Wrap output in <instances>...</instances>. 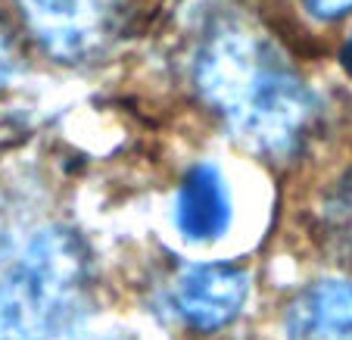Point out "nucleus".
<instances>
[{
	"mask_svg": "<svg viewBox=\"0 0 352 340\" xmlns=\"http://www.w3.org/2000/svg\"><path fill=\"white\" fill-rule=\"evenodd\" d=\"M193 81L228 128L268 160L290 156L318 109L312 87L287 56L262 32L237 19L209 28L197 50Z\"/></svg>",
	"mask_w": 352,
	"mask_h": 340,
	"instance_id": "1",
	"label": "nucleus"
},
{
	"mask_svg": "<svg viewBox=\"0 0 352 340\" xmlns=\"http://www.w3.org/2000/svg\"><path fill=\"white\" fill-rule=\"evenodd\" d=\"M91 297L94 266L81 234L41 228L0 281V337L66 340L87 319Z\"/></svg>",
	"mask_w": 352,
	"mask_h": 340,
	"instance_id": "2",
	"label": "nucleus"
},
{
	"mask_svg": "<svg viewBox=\"0 0 352 340\" xmlns=\"http://www.w3.org/2000/svg\"><path fill=\"white\" fill-rule=\"evenodd\" d=\"M28 32L63 63L103 54L119 28V0H16Z\"/></svg>",
	"mask_w": 352,
	"mask_h": 340,
	"instance_id": "3",
	"label": "nucleus"
},
{
	"mask_svg": "<svg viewBox=\"0 0 352 340\" xmlns=\"http://www.w3.org/2000/svg\"><path fill=\"white\" fill-rule=\"evenodd\" d=\"M250 294L243 268L228 262H193L175 278L172 300L178 315L197 331H219L240 315Z\"/></svg>",
	"mask_w": 352,
	"mask_h": 340,
	"instance_id": "4",
	"label": "nucleus"
},
{
	"mask_svg": "<svg viewBox=\"0 0 352 340\" xmlns=\"http://www.w3.org/2000/svg\"><path fill=\"white\" fill-rule=\"evenodd\" d=\"M175 219L187 240L209 244L231 225V191L212 162H199L184 175L178 187Z\"/></svg>",
	"mask_w": 352,
	"mask_h": 340,
	"instance_id": "5",
	"label": "nucleus"
},
{
	"mask_svg": "<svg viewBox=\"0 0 352 340\" xmlns=\"http://www.w3.org/2000/svg\"><path fill=\"white\" fill-rule=\"evenodd\" d=\"M287 340H352V281L327 278L299 290L287 309Z\"/></svg>",
	"mask_w": 352,
	"mask_h": 340,
	"instance_id": "6",
	"label": "nucleus"
},
{
	"mask_svg": "<svg viewBox=\"0 0 352 340\" xmlns=\"http://www.w3.org/2000/svg\"><path fill=\"white\" fill-rule=\"evenodd\" d=\"M331 219H333V228H337L340 240L346 244V250H349V256H352V175L337 187V193H333Z\"/></svg>",
	"mask_w": 352,
	"mask_h": 340,
	"instance_id": "7",
	"label": "nucleus"
},
{
	"mask_svg": "<svg viewBox=\"0 0 352 340\" xmlns=\"http://www.w3.org/2000/svg\"><path fill=\"white\" fill-rule=\"evenodd\" d=\"M306 10L321 22H333L352 10V0H306Z\"/></svg>",
	"mask_w": 352,
	"mask_h": 340,
	"instance_id": "8",
	"label": "nucleus"
},
{
	"mask_svg": "<svg viewBox=\"0 0 352 340\" xmlns=\"http://www.w3.org/2000/svg\"><path fill=\"white\" fill-rule=\"evenodd\" d=\"M13 69H16V50H13V41H10L7 28L0 25V85H3V81H10Z\"/></svg>",
	"mask_w": 352,
	"mask_h": 340,
	"instance_id": "9",
	"label": "nucleus"
},
{
	"mask_svg": "<svg viewBox=\"0 0 352 340\" xmlns=\"http://www.w3.org/2000/svg\"><path fill=\"white\" fill-rule=\"evenodd\" d=\"M340 60H343V66L352 72V34H349V41L343 44V50H340Z\"/></svg>",
	"mask_w": 352,
	"mask_h": 340,
	"instance_id": "10",
	"label": "nucleus"
},
{
	"mask_svg": "<svg viewBox=\"0 0 352 340\" xmlns=\"http://www.w3.org/2000/svg\"><path fill=\"white\" fill-rule=\"evenodd\" d=\"M116 340H128V337H116Z\"/></svg>",
	"mask_w": 352,
	"mask_h": 340,
	"instance_id": "11",
	"label": "nucleus"
}]
</instances>
